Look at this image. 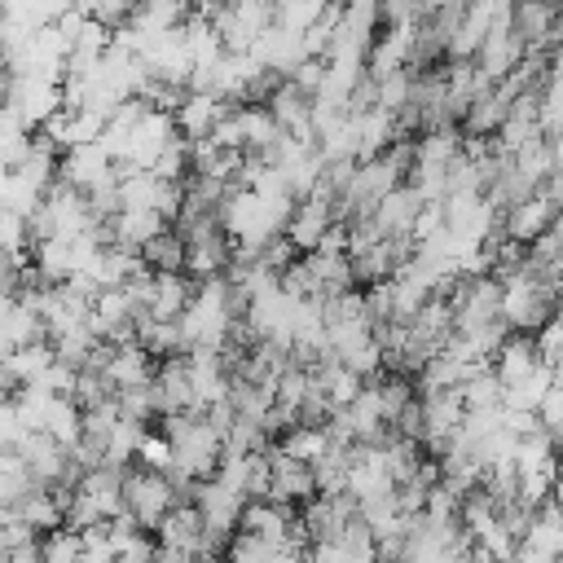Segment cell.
<instances>
[{
    "mask_svg": "<svg viewBox=\"0 0 563 563\" xmlns=\"http://www.w3.org/2000/svg\"><path fill=\"white\" fill-rule=\"evenodd\" d=\"M559 312V290L550 282V268L532 264L528 255V268L506 277L501 282V321L519 334H541Z\"/></svg>",
    "mask_w": 563,
    "mask_h": 563,
    "instance_id": "cell-1",
    "label": "cell"
},
{
    "mask_svg": "<svg viewBox=\"0 0 563 563\" xmlns=\"http://www.w3.org/2000/svg\"><path fill=\"white\" fill-rule=\"evenodd\" d=\"M176 510V484L163 471H132L123 475V515L136 528H158Z\"/></svg>",
    "mask_w": 563,
    "mask_h": 563,
    "instance_id": "cell-2",
    "label": "cell"
},
{
    "mask_svg": "<svg viewBox=\"0 0 563 563\" xmlns=\"http://www.w3.org/2000/svg\"><path fill=\"white\" fill-rule=\"evenodd\" d=\"M559 211H563V202L559 198H550L545 189L541 194H532L528 202H519V207H510L506 216H501V233L510 238V242H523V246H532L554 220H559Z\"/></svg>",
    "mask_w": 563,
    "mask_h": 563,
    "instance_id": "cell-3",
    "label": "cell"
},
{
    "mask_svg": "<svg viewBox=\"0 0 563 563\" xmlns=\"http://www.w3.org/2000/svg\"><path fill=\"white\" fill-rule=\"evenodd\" d=\"M528 554L545 559V563H563V506L559 501H545L528 515V528H523V545Z\"/></svg>",
    "mask_w": 563,
    "mask_h": 563,
    "instance_id": "cell-4",
    "label": "cell"
},
{
    "mask_svg": "<svg viewBox=\"0 0 563 563\" xmlns=\"http://www.w3.org/2000/svg\"><path fill=\"white\" fill-rule=\"evenodd\" d=\"M554 26H559V4H541V0L515 4V22H510V31L519 35L523 48H541V53H550V44H559Z\"/></svg>",
    "mask_w": 563,
    "mask_h": 563,
    "instance_id": "cell-5",
    "label": "cell"
},
{
    "mask_svg": "<svg viewBox=\"0 0 563 563\" xmlns=\"http://www.w3.org/2000/svg\"><path fill=\"white\" fill-rule=\"evenodd\" d=\"M537 365H541V356H537V339H528V334H510V339L501 343V352L488 361V369L497 374V383H501V387L523 383Z\"/></svg>",
    "mask_w": 563,
    "mask_h": 563,
    "instance_id": "cell-6",
    "label": "cell"
},
{
    "mask_svg": "<svg viewBox=\"0 0 563 563\" xmlns=\"http://www.w3.org/2000/svg\"><path fill=\"white\" fill-rule=\"evenodd\" d=\"M141 264H145L150 273H180V268H185V238L163 229L150 246H141Z\"/></svg>",
    "mask_w": 563,
    "mask_h": 563,
    "instance_id": "cell-7",
    "label": "cell"
},
{
    "mask_svg": "<svg viewBox=\"0 0 563 563\" xmlns=\"http://www.w3.org/2000/svg\"><path fill=\"white\" fill-rule=\"evenodd\" d=\"M537 356H541V365H545L554 378H563V325H559V321H550V325L537 334Z\"/></svg>",
    "mask_w": 563,
    "mask_h": 563,
    "instance_id": "cell-8",
    "label": "cell"
},
{
    "mask_svg": "<svg viewBox=\"0 0 563 563\" xmlns=\"http://www.w3.org/2000/svg\"><path fill=\"white\" fill-rule=\"evenodd\" d=\"M554 35H559V44H563V4H559V26H554Z\"/></svg>",
    "mask_w": 563,
    "mask_h": 563,
    "instance_id": "cell-9",
    "label": "cell"
}]
</instances>
